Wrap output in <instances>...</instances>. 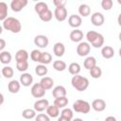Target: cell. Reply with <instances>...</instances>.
<instances>
[{
    "label": "cell",
    "instance_id": "obj_1",
    "mask_svg": "<svg viewBox=\"0 0 121 121\" xmlns=\"http://www.w3.org/2000/svg\"><path fill=\"white\" fill-rule=\"evenodd\" d=\"M3 27L6 30H9L12 33H19L22 29L20 21L14 17H8L3 22Z\"/></svg>",
    "mask_w": 121,
    "mask_h": 121
},
{
    "label": "cell",
    "instance_id": "obj_2",
    "mask_svg": "<svg viewBox=\"0 0 121 121\" xmlns=\"http://www.w3.org/2000/svg\"><path fill=\"white\" fill-rule=\"evenodd\" d=\"M71 83H72V86L79 91V92H83L85 91L88 86H89V80L87 78L85 77H82L80 75H76V76H73L72 79H71Z\"/></svg>",
    "mask_w": 121,
    "mask_h": 121
},
{
    "label": "cell",
    "instance_id": "obj_3",
    "mask_svg": "<svg viewBox=\"0 0 121 121\" xmlns=\"http://www.w3.org/2000/svg\"><path fill=\"white\" fill-rule=\"evenodd\" d=\"M73 110L76 112H79V113H88L91 110V105L85 101V100H81V99H78L76 100V102H74L73 104Z\"/></svg>",
    "mask_w": 121,
    "mask_h": 121
},
{
    "label": "cell",
    "instance_id": "obj_4",
    "mask_svg": "<svg viewBox=\"0 0 121 121\" xmlns=\"http://www.w3.org/2000/svg\"><path fill=\"white\" fill-rule=\"evenodd\" d=\"M90 50H91V45L89 44V43H86V42L79 43L77 47V53L80 57L87 56L90 53Z\"/></svg>",
    "mask_w": 121,
    "mask_h": 121
},
{
    "label": "cell",
    "instance_id": "obj_5",
    "mask_svg": "<svg viewBox=\"0 0 121 121\" xmlns=\"http://www.w3.org/2000/svg\"><path fill=\"white\" fill-rule=\"evenodd\" d=\"M31 95L35 97V98H42L45 95V90L42 87V85L40 83H35L33 84V86L31 87Z\"/></svg>",
    "mask_w": 121,
    "mask_h": 121
},
{
    "label": "cell",
    "instance_id": "obj_6",
    "mask_svg": "<svg viewBox=\"0 0 121 121\" xmlns=\"http://www.w3.org/2000/svg\"><path fill=\"white\" fill-rule=\"evenodd\" d=\"M27 5V0H12L10 2V8L13 11L19 12Z\"/></svg>",
    "mask_w": 121,
    "mask_h": 121
},
{
    "label": "cell",
    "instance_id": "obj_7",
    "mask_svg": "<svg viewBox=\"0 0 121 121\" xmlns=\"http://www.w3.org/2000/svg\"><path fill=\"white\" fill-rule=\"evenodd\" d=\"M105 18L101 12H95L91 16V22L95 26H100L104 24Z\"/></svg>",
    "mask_w": 121,
    "mask_h": 121
},
{
    "label": "cell",
    "instance_id": "obj_8",
    "mask_svg": "<svg viewBox=\"0 0 121 121\" xmlns=\"http://www.w3.org/2000/svg\"><path fill=\"white\" fill-rule=\"evenodd\" d=\"M54 16L57 21L63 22L67 18V9L65 8H56L54 10Z\"/></svg>",
    "mask_w": 121,
    "mask_h": 121
},
{
    "label": "cell",
    "instance_id": "obj_9",
    "mask_svg": "<svg viewBox=\"0 0 121 121\" xmlns=\"http://www.w3.org/2000/svg\"><path fill=\"white\" fill-rule=\"evenodd\" d=\"M34 43H35V45H37L40 48H44L48 45L49 41L45 35H37L34 38Z\"/></svg>",
    "mask_w": 121,
    "mask_h": 121
},
{
    "label": "cell",
    "instance_id": "obj_10",
    "mask_svg": "<svg viewBox=\"0 0 121 121\" xmlns=\"http://www.w3.org/2000/svg\"><path fill=\"white\" fill-rule=\"evenodd\" d=\"M81 23H82V20H81V17L79 15L72 14L68 18V24H69V26H72V27H74V28H76V29L81 26Z\"/></svg>",
    "mask_w": 121,
    "mask_h": 121
},
{
    "label": "cell",
    "instance_id": "obj_11",
    "mask_svg": "<svg viewBox=\"0 0 121 121\" xmlns=\"http://www.w3.org/2000/svg\"><path fill=\"white\" fill-rule=\"evenodd\" d=\"M49 106V102L47 99L45 98H42V99H39L37 100L35 103H34V110L36 112H43L44 110H46Z\"/></svg>",
    "mask_w": 121,
    "mask_h": 121
},
{
    "label": "cell",
    "instance_id": "obj_12",
    "mask_svg": "<svg viewBox=\"0 0 121 121\" xmlns=\"http://www.w3.org/2000/svg\"><path fill=\"white\" fill-rule=\"evenodd\" d=\"M92 108L95 112H103L106 109V102L101 98L95 99L92 102Z\"/></svg>",
    "mask_w": 121,
    "mask_h": 121
},
{
    "label": "cell",
    "instance_id": "obj_13",
    "mask_svg": "<svg viewBox=\"0 0 121 121\" xmlns=\"http://www.w3.org/2000/svg\"><path fill=\"white\" fill-rule=\"evenodd\" d=\"M32 81H33V77L29 73H24L20 76V83L25 87L30 86Z\"/></svg>",
    "mask_w": 121,
    "mask_h": 121
},
{
    "label": "cell",
    "instance_id": "obj_14",
    "mask_svg": "<svg viewBox=\"0 0 121 121\" xmlns=\"http://www.w3.org/2000/svg\"><path fill=\"white\" fill-rule=\"evenodd\" d=\"M66 89L61 86V85H59V86H56L53 91H52V95L55 97V98H58V97H62V96H66Z\"/></svg>",
    "mask_w": 121,
    "mask_h": 121
},
{
    "label": "cell",
    "instance_id": "obj_15",
    "mask_svg": "<svg viewBox=\"0 0 121 121\" xmlns=\"http://www.w3.org/2000/svg\"><path fill=\"white\" fill-rule=\"evenodd\" d=\"M83 39V32L79 29H75L72 30L70 33V40L74 43H78Z\"/></svg>",
    "mask_w": 121,
    "mask_h": 121
},
{
    "label": "cell",
    "instance_id": "obj_16",
    "mask_svg": "<svg viewBox=\"0 0 121 121\" xmlns=\"http://www.w3.org/2000/svg\"><path fill=\"white\" fill-rule=\"evenodd\" d=\"M53 52L57 57H62L65 52V46L62 43H56L53 46Z\"/></svg>",
    "mask_w": 121,
    "mask_h": 121
},
{
    "label": "cell",
    "instance_id": "obj_17",
    "mask_svg": "<svg viewBox=\"0 0 121 121\" xmlns=\"http://www.w3.org/2000/svg\"><path fill=\"white\" fill-rule=\"evenodd\" d=\"M101 55L104 59H111L114 56V50L112 46L105 45L101 49Z\"/></svg>",
    "mask_w": 121,
    "mask_h": 121
},
{
    "label": "cell",
    "instance_id": "obj_18",
    "mask_svg": "<svg viewBox=\"0 0 121 121\" xmlns=\"http://www.w3.org/2000/svg\"><path fill=\"white\" fill-rule=\"evenodd\" d=\"M20 88H21V83L16 79L11 80L8 85L9 92L11 94H17L20 91Z\"/></svg>",
    "mask_w": 121,
    "mask_h": 121
},
{
    "label": "cell",
    "instance_id": "obj_19",
    "mask_svg": "<svg viewBox=\"0 0 121 121\" xmlns=\"http://www.w3.org/2000/svg\"><path fill=\"white\" fill-rule=\"evenodd\" d=\"M40 84L42 85V87L46 91V90H49L53 87V84H54V81L53 79L50 78V77H43L41 81H40Z\"/></svg>",
    "mask_w": 121,
    "mask_h": 121
},
{
    "label": "cell",
    "instance_id": "obj_20",
    "mask_svg": "<svg viewBox=\"0 0 121 121\" xmlns=\"http://www.w3.org/2000/svg\"><path fill=\"white\" fill-rule=\"evenodd\" d=\"M46 114L52 118L58 117L60 114V109L55 105H49L48 108L46 109Z\"/></svg>",
    "mask_w": 121,
    "mask_h": 121
},
{
    "label": "cell",
    "instance_id": "obj_21",
    "mask_svg": "<svg viewBox=\"0 0 121 121\" xmlns=\"http://www.w3.org/2000/svg\"><path fill=\"white\" fill-rule=\"evenodd\" d=\"M28 59V53L26 50L25 49H20L16 52L15 54V60H16V62L18 61H24V60H27Z\"/></svg>",
    "mask_w": 121,
    "mask_h": 121
},
{
    "label": "cell",
    "instance_id": "obj_22",
    "mask_svg": "<svg viewBox=\"0 0 121 121\" xmlns=\"http://www.w3.org/2000/svg\"><path fill=\"white\" fill-rule=\"evenodd\" d=\"M34 9H35V11L38 13V15H40V14H42V13L47 11L49 9H48V6H47L46 3H44V2H38V3L35 5Z\"/></svg>",
    "mask_w": 121,
    "mask_h": 121
},
{
    "label": "cell",
    "instance_id": "obj_23",
    "mask_svg": "<svg viewBox=\"0 0 121 121\" xmlns=\"http://www.w3.org/2000/svg\"><path fill=\"white\" fill-rule=\"evenodd\" d=\"M84 67L88 70H91L93 69L94 67L96 66V60L95 57H87L84 60V63H83Z\"/></svg>",
    "mask_w": 121,
    "mask_h": 121
},
{
    "label": "cell",
    "instance_id": "obj_24",
    "mask_svg": "<svg viewBox=\"0 0 121 121\" xmlns=\"http://www.w3.org/2000/svg\"><path fill=\"white\" fill-rule=\"evenodd\" d=\"M8 18V5L5 2H0V20L4 22Z\"/></svg>",
    "mask_w": 121,
    "mask_h": 121
},
{
    "label": "cell",
    "instance_id": "obj_25",
    "mask_svg": "<svg viewBox=\"0 0 121 121\" xmlns=\"http://www.w3.org/2000/svg\"><path fill=\"white\" fill-rule=\"evenodd\" d=\"M68 104V98L66 96H62V97H58L55 98L54 100V105L57 106L59 109L60 108H65Z\"/></svg>",
    "mask_w": 121,
    "mask_h": 121
},
{
    "label": "cell",
    "instance_id": "obj_26",
    "mask_svg": "<svg viewBox=\"0 0 121 121\" xmlns=\"http://www.w3.org/2000/svg\"><path fill=\"white\" fill-rule=\"evenodd\" d=\"M11 54L9 51H2L0 54V61L3 64H8L11 61Z\"/></svg>",
    "mask_w": 121,
    "mask_h": 121
},
{
    "label": "cell",
    "instance_id": "obj_27",
    "mask_svg": "<svg viewBox=\"0 0 121 121\" xmlns=\"http://www.w3.org/2000/svg\"><path fill=\"white\" fill-rule=\"evenodd\" d=\"M68 71L71 75L73 76H76V75H78L79 72H80V65L78 63V62H72L69 66H68Z\"/></svg>",
    "mask_w": 121,
    "mask_h": 121
},
{
    "label": "cell",
    "instance_id": "obj_28",
    "mask_svg": "<svg viewBox=\"0 0 121 121\" xmlns=\"http://www.w3.org/2000/svg\"><path fill=\"white\" fill-rule=\"evenodd\" d=\"M91 12V9L87 4H81L78 7V13L83 16V17H87L88 15H90Z\"/></svg>",
    "mask_w": 121,
    "mask_h": 121
},
{
    "label": "cell",
    "instance_id": "obj_29",
    "mask_svg": "<svg viewBox=\"0 0 121 121\" xmlns=\"http://www.w3.org/2000/svg\"><path fill=\"white\" fill-rule=\"evenodd\" d=\"M47 72H48V69H47V67H46L45 65H43V64H39V65H37V66L35 67V73H36V75L39 76V77H43V76H45V75L47 74Z\"/></svg>",
    "mask_w": 121,
    "mask_h": 121
},
{
    "label": "cell",
    "instance_id": "obj_30",
    "mask_svg": "<svg viewBox=\"0 0 121 121\" xmlns=\"http://www.w3.org/2000/svg\"><path fill=\"white\" fill-rule=\"evenodd\" d=\"M22 115L26 119H32L36 117V111L34 109H26L23 111Z\"/></svg>",
    "mask_w": 121,
    "mask_h": 121
},
{
    "label": "cell",
    "instance_id": "obj_31",
    "mask_svg": "<svg viewBox=\"0 0 121 121\" xmlns=\"http://www.w3.org/2000/svg\"><path fill=\"white\" fill-rule=\"evenodd\" d=\"M53 68L59 72L64 71L66 69V63L63 60H55L53 62Z\"/></svg>",
    "mask_w": 121,
    "mask_h": 121
},
{
    "label": "cell",
    "instance_id": "obj_32",
    "mask_svg": "<svg viewBox=\"0 0 121 121\" xmlns=\"http://www.w3.org/2000/svg\"><path fill=\"white\" fill-rule=\"evenodd\" d=\"M52 60V56L50 53L48 52H43L42 54V58H41V64H43V65H46V64H49Z\"/></svg>",
    "mask_w": 121,
    "mask_h": 121
},
{
    "label": "cell",
    "instance_id": "obj_33",
    "mask_svg": "<svg viewBox=\"0 0 121 121\" xmlns=\"http://www.w3.org/2000/svg\"><path fill=\"white\" fill-rule=\"evenodd\" d=\"M42 54L43 52H41L40 50L38 49H34L31 51L30 53V58L33 61H36V62H40L41 61V58H42Z\"/></svg>",
    "mask_w": 121,
    "mask_h": 121
},
{
    "label": "cell",
    "instance_id": "obj_34",
    "mask_svg": "<svg viewBox=\"0 0 121 121\" xmlns=\"http://www.w3.org/2000/svg\"><path fill=\"white\" fill-rule=\"evenodd\" d=\"M102 75V70L99 66H95L94 67L93 69L90 70V76L93 78H99Z\"/></svg>",
    "mask_w": 121,
    "mask_h": 121
},
{
    "label": "cell",
    "instance_id": "obj_35",
    "mask_svg": "<svg viewBox=\"0 0 121 121\" xmlns=\"http://www.w3.org/2000/svg\"><path fill=\"white\" fill-rule=\"evenodd\" d=\"M98 34H99V33H98V32H96V31L90 30V31H88V32H87V34H86V39H87V41H88L89 43H93L95 41V39L97 38Z\"/></svg>",
    "mask_w": 121,
    "mask_h": 121
},
{
    "label": "cell",
    "instance_id": "obj_36",
    "mask_svg": "<svg viewBox=\"0 0 121 121\" xmlns=\"http://www.w3.org/2000/svg\"><path fill=\"white\" fill-rule=\"evenodd\" d=\"M103 43H104V37H103L102 34L99 33L98 36H97V38L95 39V41L92 43V45H93L95 48H100V47H102Z\"/></svg>",
    "mask_w": 121,
    "mask_h": 121
},
{
    "label": "cell",
    "instance_id": "obj_37",
    "mask_svg": "<svg viewBox=\"0 0 121 121\" xmlns=\"http://www.w3.org/2000/svg\"><path fill=\"white\" fill-rule=\"evenodd\" d=\"M1 72H2V75H3L6 78H12V76H13V69H12L11 67H9V66H5V67H3Z\"/></svg>",
    "mask_w": 121,
    "mask_h": 121
},
{
    "label": "cell",
    "instance_id": "obj_38",
    "mask_svg": "<svg viewBox=\"0 0 121 121\" xmlns=\"http://www.w3.org/2000/svg\"><path fill=\"white\" fill-rule=\"evenodd\" d=\"M39 17H40V19H41L42 21H43V22H49V21L52 19V17H53V13H52V11H51L50 9H48L47 11H45V12L40 14Z\"/></svg>",
    "mask_w": 121,
    "mask_h": 121
},
{
    "label": "cell",
    "instance_id": "obj_39",
    "mask_svg": "<svg viewBox=\"0 0 121 121\" xmlns=\"http://www.w3.org/2000/svg\"><path fill=\"white\" fill-rule=\"evenodd\" d=\"M16 68L20 72L26 71L27 68H28V61L27 60H24V61H18V62H16Z\"/></svg>",
    "mask_w": 121,
    "mask_h": 121
},
{
    "label": "cell",
    "instance_id": "obj_40",
    "mask_svg": "<svg viewBox=\"0 0 121 121\" xmlns=\"http://www.w3.org/2000/svg\"><path fill=\"white\" fill-rule=\"evenodd\" d=\"M73 111L69 108H64L61 112H60V116H63V117H66L68 119H72L73 118Z\"/></svg>",
    "mask_w": 121,
    "mask_h": 121
},
{
    "label": "cell",
    "instance_id": "obj_41",
    "mask_svg": "<svg viewBox=\"0 0 121 121\" xmlns=\"http://www.w3.org/2000/svg\"><path fill=\"white\" fill-rule=\"evenodd\" d=\"M112 0H102L101 1V7L104 10H110L112 8Z\"/></svg>",
    "mask_w": 121,
    "mask_h": 121
},
{
    "label": "cell",
    "instance_id": "obj_42",
    "mask_svg": "<svg viewBox=\"0 0 121 121\" xmlns=\"http://www.w3.org/2000/svg\"><path fill=\"white\" fill-rule=\"evenodd\" d=\"M35 121H50V117L44 113H38L35 117Z\"/></svg>",
    "mask_w": 121,
    "mask_h": 121
},
{
    "label": "cell",
    "instance_id": "obj_43",
    "mask_svg": "<svg viewBox=\"0 0 121 121\" xmlns=\"http://www.w3.org/2000/svg\"><path fill=\"white\" fill-rule=\"evenodd\" d=\"M67 1L66 0H54L53 4L56 8H65Z\"/></svg>",
    "mask_w": 121,
    "mask_h": 121
},
{
    "label": "cell",
    "instance_id": "obj_44",
    "mask_svg": "<svg viewBox=\"0 0 121 121\" xmlns=\"http://www.w3.org/2000/svg\"><path fill=\"white\" fill-rule=\"evenodd\" d=\"M5 46H6V42H5V40H4V39H0V50H1V52L3 51V49L5 48Z\"/></svg>",
    "mask_w": 121,
    "mask_h": 121
},
{
    "label": "cell",
    "instance_id": "obj_45",
    "mask_svg": "<svg viewBox=\"0 0 121 121\" xmlns=\"http://www.w3.org/2000/svg\"><path fill=\"white\" fill-rule=\"evenodd\" d=\"M104 121H116V118L113 117V116H108V117L105 118Z\"/></svg>",
    "mask_w": 121,
    "mask_h": 121
},
{
    "label": "cell",
    "instance_id": "obj_46",
    "mask_svg": "<svg viewBox=\"0 0 121 121\" xmlns=\"http://www.w3.org/2000/svg\"><path fill=\"white\" fill-rule=\"evenodd\" d=\"M58 121H71V119H68V118L63 117V116H60L58 118Z\"/></svg>",
    "mask_w": 121,
    "mask_h": 121
},
{
    "label": "cell",
    "instance_id": "obj_47",
    "mask_svg": "<svg viewBox=\"0 0 121 121\" xmlns=\"http://www.w3.org/2000/svg\"><path fill=\"white\" fill-rule=\"evenodd\" d=\"M117 22H118V25L121 26V13L118 15V18H117Z\"/></svg>",
    "mask_w": 121,
    "mask_h": 121
},
{
    "label": "cell",
    "instance_id": "obj_48",
    "mask_svg": "<svg viewBox=\"0 0 121 121\" xmlns=\"http://www.w3.org/2000/svg\"><path fill=\"white\" fill-rule=\"evenodd\" d=\"M73 121H83L81 118H76V119H74Z\"/></svg>",
    "mask_w": 121,
    "mask_h": 121
},
{
    "label": "cell",
    "instance_id": "obj_49",
    "mask_svg": "<svg viewBox=\"0 0 121 121\" xmlns=\"http://www.w3.org/2000/svg\"><path fill=\"white\" fill-rule=\"evenodd\" d=\"M118 38H119V41L121 42V32L119 33V36H118Z\"/></svg>",
    "mask_w": 121,
    "mask_h": 121
},
{
    "label": "cell",
    "instance_id": "obj_50",
    "mask_svg": "<svg viewBox=\"0 0 121 121\" xmlns=\"http://www.w3.org/2000/svg\"><path fill=\"white\" fill-rule=\"evenodd\" d=\"M119 56H120V57H121V48H120V49H119Z\"/></svg>",
    "mask_w": 121,
    "mask_h": 121
},
{
    "label": "cell",
    "instance_id": "obj_51",
    "mask_svg": "<svg viewBox=\"0 0 121 121\" xmlns=\"http://www.w3.org/2000/svg\"><path fill=\"white\" fill-rule=\"evenodd\" d=\"M117 2H118V4H120V5H121V0H117Z\"/></svg>",
    "mask_w": 121,
    "mask_h": 121
}]
</instances>
